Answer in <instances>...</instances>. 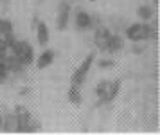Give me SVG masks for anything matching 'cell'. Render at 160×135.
<instances>
[{
    "mask_svg": "<svg viewBox=\"0 0 160 135\" xmlns=\"http://www.w3.org/2000/svg\"><path fill=\"white\" fill-rule=\"evenodd\" d=\"M54 58H56V52L52 49H43L40 52V56L36 58V69L38 70H45L47 67H51L54 63Z\"/></svg>",
    "mask_w": 160,
    "mask_h": 135,
    "instance_id": "ba28073f",
    "label": "cell"
},
{
    "mask_svg": "<svg viewBox=\"0 0 160 135\" xmlns=\"http://www.w3.org/2000/svg\"><path fill=\"white\" fill-rule=\"evenodd\" d=\"M108 79H101L97 85H95V96L99 97V105H102V99L106 96V90H108Z\"/></svg>",
    "mask_w": 160,
    "mask_h": 135,
    "instance_id": "2e32d148",
    "label": "cell"
},
{
    "mask_svg": "<svg viewBox=\"0 0 160 135\" xmlns=\"http://www.w3.org/2000/svg\"><path fill=\"white\" fill-rule=\"evenodd\" d=\"M137 16L140 18V22H151V18L155 16V7L149 4H144L137 9Z\"/></svg>",
    "mask_w": 160,
    "mask_h": 135,
    "instance_id": "4fadbf2b",
    "label": "cell"
},
{
    "mask_svg": "<svg viewBox=\"0 0 160 135\" xmlns=\"http://www.w3.org/2000/svg\"><path fill=\"white\" fill-rule=\"evenodd\" d=\"M142 50H144V45H135L133 47V54H142Z\"/></svg>",
    "mask_w": 160,
    "mask_h": 135,
    "instance_id": "44dd1931",
    "label": "cell"
},
{
    "mask_svg": "<svg viewBox=\"0 0 160 135\" xmlns=\"http://www.w3.org/2000/svg\"><path fill=\"white\" fill-rule=\"evenodd\" d=\"M27 94H31V88L29 86H23L22 90H20V96H27Z\"/></svg>",
    "mask_w": 160,
    "mask_h": 135,
    "instance_id": "7402d4cb",
    "label": "cell"
},
{
    "mask_svg": "<svg viewBox=\"0 0 160 135\" xmlns=\"http://www.w3.org/2000/svg\"><path fill=\"white\" fill-rule=\"evenodd\" d=\"M8 54H9V47L4 40V36H0V60H6Z\"/></svg>",
    "mask_w": 160,
    "mask_h": 135,
    "instance_id": "ffe728a7",
    "label": "cell"
},
{
    "mask_svg": "<svg viewBox=\"0 0 160 135\" xmlns=\"http://www.w3.org/2000/svg\"><path fill=\"white\" fill-rule=\"evenodd\" d=\"M97 67L102 69V70H104V69H113V67H115V61H113V60H108V58H102V60L97 61Z\"/></svg>",
    "mask_w": 160,
    "mask_h": 135,
    "instance_id": "d6986e66",
    "label": "cell"
},
{
    "mask_svg": "<svg viewBox=\"0 0 160 135\" xmlns=\"http://www.w3.org/2000/svg\"><path fill=\"white\" fill-rule=\"evenodd\" d=\"M74 27L78 31H88L94 27V16L83 9H78L74 13Z\"/></svg>",
    "mask_w": 160,
    "mask_h": 135,
    "instance_id": "8992f818",
    "label": "cell"
},
{
    "mask_svg": "<svg viewBox=\"0 0 160 135\" xmlns=\"http://www.w3.org/2000/svg\"><path fill=\"white\" fill-rule=\"evenodd\" d=\"M124 47V40L121 34H112L108 40V45H106V49L104 52H108V54H117V52H121Z\"/></svg>",
    "mask_w": 160,
    "mask_h": 135,
    "instance_id": "7c38bea8",
    "label": "cell"
},
{
    "mask_svg": "<svg viewBox=\"0 0 160 135\" xmlns=\"http://www.w3.org/2000/svg\"><path fill=\"white\" fill-rule=\"evenodd\" d=\"M15 33V27H13V22L9 18H0V36L6 34H13Z\"/></svg>",
    "mask_w": 160,
    "mask_h": 135,
    "instance_id": "e0dca14e",
    "label": "cell"
},
{
    "mask_svg": "<svg viewBox=\"0 0 160 135\" xmlns=\"http://www.w3.org/2000/svg\"><path fill=\"white\" fill-rule=\"evenodd\" d=\"M2 130L4 132H15L16 130V119L13 112L2 114Z\"/></svg>",
    "mask_w": 160,
    "mask_h": 135,
    "instance_id": "5bb4252c",
    "label": "cell"
},
{
    "mask_svg": "<svg viewBox=\"0 0 160 135\" xmlns=\"http://www.w3.org/2000/svg\"><path fill=\"white\" fill-rule=\"evenodd\" d=\"M9 52L15 58H18L25 67H31L34 63V49H32V45L27 40H18L16 38L13 42V45L9 47Z\"/></svg>",
    "mask_w": 160,
    "mask_h": 135,
    "instance_id": "3957f363",
    "label": "cell"
},
{
    "mask_svg": "<svg viewBox=\"0 0 160 135\" xmlns=\"http://www.w3.org/2000/svg\"><path fill=\"white\" fill-rule=\"evenodd\" d=\"M67 97L72 105H81L83 103V97H81V86L78 85H70L68 86V92H67Z\"/></svg>",
    "mask_w": 160,
    "mask_h": 135,
    "instance_id": "9a60e30c",
    "label": "cell"
},
{
    "mask_svg": "<svg viewBox=\"0 0 160 135\" xmlns=\"http://www.w3.org/2000/svg\"><path fill=\"white\" fill-rule=\"evenodd\" d=\"M90 2H94V0H90Z\"/></svg>",
    "mask_w": 160,
    "mask_h": 135,
    "instance_id": "d4e9b609",
    "label": "cell"
},
{
    "mask_svg": "<svg viewBox=\"0 0 160 135\" xmlns=\"http://www.w3.org/2000/svg\"><path fill=\"white\" fill-rule=\"evenodd\" d=\"M9 76H11V74H9L8 67H6V61H4V60H0V85H2V83H6V81L9 79Z\"/></svg>",
    "mask_w": 160,
    "mask_h": 135,
    "instance_id": "ac0fdd59",
    "label": "cell"
},
{
    "mask_svg": "<svg viewBox=\"0 0 160 135\" xmlns=\"http://www.w3.org/2000/svg\"><path fill=\"white\" fill-rule=\"evenodd\" d=\"M34 31H36L38 45H40V47H47V45H49V40H51V33H49V27H47V23H45V22H40V20H38V23H36V27H34Z\"/></svg>",
    "mask_w": 160,
    "mask_h": 135,
    "instance_id": "9c48e42d",
    "label": "cell"
},
{
    "mask_svg": "<svg viewBox=\"0 0 160 135\" xmlns=\"http://www.w3.org/2000/svg\"><path fill=\"white\" fill-rule=\"evenodd\" d=\"M4 61H6V67H8L9 74H22V72L27 69V67H25V65H23L22 61L18 60V58L13 56L11 52L6 56V60H4Z\"/></svg>",
    "mask_w": 160,
    "mask_h": 135,
    "instance_id": "30bf717a",
    "label": "cell"
},
{
    "mask_svg": "<svg viewBox=\"0 0 160 135\" xmlns=\"http://www.w3.org/2000/svg\"><path fill=\"white\" fill-rule=\"evenodd\" d=\"M121 85H122V79H112L108 83V90H106V96H104V99H102V105L104 103H112V101L115 99L119 92H121Z\"/></svg>",
    "mask_w": 160,
    "mask_h": 135,
    "instance_id": "8fae6325",
    "label": "cell"
},
{
    "mask_svg": "<svg viewBox=\"0 0 160 135\" xmlns=\"http://www.w3.org/2000/svg\"><path fill=\"white\" fill-rule=\"evenodd\" d=\"M92 67H94V52H90V54L79 63V67L72 72V76H70V85H78V86L83 85Z\"/></svg>",
    "mask_w": 160,
    "mask_h": 135,
    "instance_id": "277c9868",
    "label": "cell"
},
{
    "mask_svg": "<svg viewBox=\"0 0 160 135\" xmlns=\"http://www.w3.org/2000/svg\"><path fill=\"white\" fill-rule=\"evenodd\" d=\"M13 114H15V119H16L15 132H18V133H32V132L40 130V122L36 121L34 115L31 114L29 108L22 106V105H16Z\"/></svg>",
    "mask_w": 160,
    "mask_h": 135,
    "instance_id": "7a4b0ae2",
    "label": "cell"
},
{
    "mask_svg": "<svg viewBox=\"0 0 160 135\" xmlns=\"http://www.w3.org/2000/svg\"><path fill=\"white\" fill-rule=\"evenodd\" d=\"M0 130H2V112H0Z\"/></svg>",
    "mask_w": 160,
    "mask_h": 135,
    "instance_id": "603a6c76",
    "label": "cell"
},
{
    "mask_svg": "<svg viewBox=\"0 0 160 135\" xmlns=\"http://www.w3.org/2000/svg\"><path fill=\"white\" fill-rule=\"evenodd\" d=\"M113 34L112 31H110V27H106V25H97L95 27V33H94V43H95V47L99 50H102L104 52V49H106V45H108V40H110V36Z\"/></svg>",
    "mask_w": 160,
    "mask_h": 135,
    "instance_id": "52a82bcc",
    "label": "cell"
},
{
    "mask_svg": "<svg viewBox=\"0 0 160 135\" xmlns=\"http://www.w3.org/2000/svg\"><path fill=\"white\" fill-rule=\"evenodd\" d=\"M153 2H155V6H157V4H158V0H153Z\"/></svg>",
    "mask_w": 160,
    "mask_h": 135,
    "instance_id": "cb8c5ba5",
    "label": "cell"
},
{
    "mask_svg": "<svg viewBox=\"0 0 160 135\" xmlns=\"http://www.w3.org/2000/svg\"><path fill=\"white\" fill-rule=\"evenodd\" d=\"M70 13H72L70 2H68V0H61L58 4V9H56V29H58V31H65V29L68 27Z\"/></svg>",
    "mask_w": 160,
    "mask_h": 135,
    "instance_id": "5b68a950",
    "label": "cell"
},
{
    "mask_svg": "<svg viewBox=\"0 0 160 135\" xmlns=\"http://www.w3.org/2000/svg\"><path fill=\"white\" fill-rule=\"evenodd\" d=\"M124 36L133 43L140 42H151L158 38V29L155 23H148V22H138V23H131L126 27Z\"/></svg>",
    "mask_w": 160,
    "mask_h": 135,
    "instance_id": "6da1fadb",
    "label": "cell"
}]
</instances>
